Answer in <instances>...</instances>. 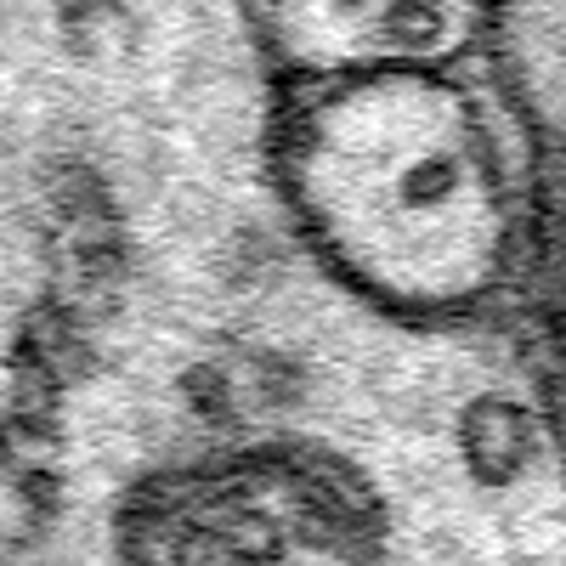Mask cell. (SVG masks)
Listing matches in <instances>:
<instances>
[{
    "label": "cell",
    "mask_w": 566,
    "mask_h": 566,
    "mask_svg": "<svg viewBox=\"0 0 566 566\" xmlns=\"http://www.w3.org/2000/svg\"><path fill=\"white\" fill-rule=\"evenodd\" d=\"M0 566H566V317H402L290 239L34 448Z\"/></svg>",
    "instance_id": "cell-1"
},
{
    "label": "cell",
    "mask_w": 566,
    "mask_h": 566,
    "mask_svg": "<svg viewBox=\"0 0 566 566\" xmlns=\"http://www.w3.org/2000/svg\"><path fill=\"white\" fill-rule=\"evenodd\" d=\"M250 0H0V419L290 239Z\"/></svg>",
    "instance_id": "cell-2"
},
{
    "label": "cell",
    "mask_w": 566,
    "mask_h": 566,
    "mask_svg": "<svg viewBox=\"0 0 566 566\" xmlns=\"http://www.w3.org/2000/svg\"><path fill=\"white\" fill-rule=\"evenodd\" d=\"M272 165L352 295L424 323L555 312L544 176L493 57L283 91Z\"/></svg>",
    "instance_id": "cell-3"
},
{
    "label": "cell",
    "mask_w": 566,
    "mask_h": 566,
    "mask_svg": "<svg viewBox=\"0 0 566 566\" xmlns=\"http://www.w3.org/2000/svg\"><path fill=\"white\" fill-rule=\"evenodd\" d=\"M493 12L499 0H250L255 40L283 91L482 63L493 57Z\"/></svg>",
    "instance_id": "cell-4"
},
{
    "label": "cell",
    "mask_w": 566,
    "mask_h": 566,
    "mask_svg": "<svg viewBox=\"0 0 566 566\" xmlns=\"http://www.w3.org/2000/svg\"><path fill=\"white\" fill-rule=\"evenodd\" d=\"M493 69L538 154L555 244V312L566 317V0H499Z\"/></svg>",
    "instance_id": "cell-5"
}]
</instances>
